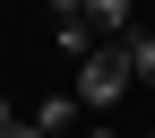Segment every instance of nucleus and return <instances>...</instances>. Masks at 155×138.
<instances>
[{
    "label": "nucleus",
    "mask_w": 155,
    "mask_h": 138,
    "mask_svg": "<svg viewBox=\"0 0 155 138\" xmlns=\"http://www.w3.org/2000/svg\"><path fill=\"white\" fill-rule=\"evenodd\" d=\"M0 138H52V130H35V121H9V130H0Z\"/></svg>",
    "instance_id": "6"
},
{
    "label": "nucleus",
    "mask_w": 155,
    "mask_h": 138,
    "mask_svg": "<svg viewBox=\"0 0 155 138\" xmlns=\"http://www.w3.org/2000/svg\"><path fill=\"white\" fill-rule=\"evenodd\" d=\"M147 138H155V130H147Z\"/></svg>",
    "instance_id": "10"
},
{
    "label": "nucleus",
    "mask_w": 155,
    "mask_h": 138,
    "mask_svg": "<svg viewBox=\"0 0 155 138\" xmlns=\"http://www.w3.org/2000/svg\"><path fill=\"white\" fill-rule=\"evenodd\" d=\"M86 138H121V130H86Z\"/></svg>",
    "instance_id": "9"
},
{
    "label": "nucleus",
    "mask_w": 155,
    "mask_h": 138,
    "mask_svg": "<svg viewBox=\"0 0 155 138\" xmlns=\"http://www.w3.org/2000/svg\"><path fill=\"white\" fill-rule=\"evenodd\" d=\"M129 9H138V0H86V17H95L104 43H129Z\"/></svg>",
    "instance_id": "3"
},
{
    "label": "nucleus",
    "mask_w": 155,
    "mask_h": 138,
    "mask_svg": "<svg viewBox=\"0 0 155 138\" xmlns=\"http://www.w3.org/2000/svg\"><path fill=\"white\" fill-rule=\"evenodd\" d=\"M69 9H86V0H52V17H69Z\"/></svg>",
    "instance_id": "8"
},
{
    "label": "nucleus",
    "mask_w": 155,
    "mask_h": 138,
    "mask_svg": "<svg viewBox=\"0 0 155 138\" xmlns=\"http://www.w3.org/2000/svg\"><path fill=\"white\" fill-rule=\"evenodd\" d=\"M129 78L155 86V35H129Z\"/></svg>",
    "instance_id": "5"
},
{
    "label": "nucleus",
    "mask_w": 155,
    "mask_h": 138,
    "mask_svg": "<svg viewBox=\"0 0 155 138\" xmlns=\"http://www.w3.org/2000/svg\"><path fill=\"white\" fill-rule=\"evenodd\" d=\"M9 121H17V104H9V95H0V130H9Z\"/></svg>",
    "instance_id": "7"
},
{
    "label": "nucleus",
    "mask_w": 155,
    "mask_h": 138,
    "mask_svg": "<svg viewBox=\"0 0 155 138\" xmlns=\"http://www.w3.org/2000/svg\"><path fill=\"white\" fill-rule=\"evenodd\" d=\"M121 86H138V78H129V43H95L86 61H78V86H69V95H78L86 112H112Z\"/></svg>",
    "instance_id": "1"
},
{
    "label": "nucleus",
    "mask_w": 155,
    "mask_h": 138,
    "mask_svg": "<svg viewBox=\"0 0 155 138\" xmlns=\"http://www.w3.org/2000/svg\"><path fill=\"white\" fill-rule=\"evenodd\" d=\"M78 112H86V104H78V95H43V112H35V130H52V138H61V130L78 121Z\"/></svg>",
    "instance_id": "4"
},
{
    "label": "nucleus",
    "mask_w": 155,
    "mask_h": 138,
    "mask_svg": "<svg viewBox=\"0 0 155 138\" xmlns=\"http://www.w3.org/2000/svg\"><path fill=\"white\" fill-rule=\"evenodd\" d=\"M52 43H61L69 61H86V52L104 43V35H95V17H86V9H69V17H52Z\"/></svg>",
    "instance_id": "2"
}]
</instances>
